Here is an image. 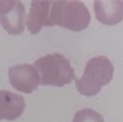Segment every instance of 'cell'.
I'll list each match as a JSON object with an SVG mask.
<instances>
[{
    "label": "cell",
    "instance_id": "cell-1",
    "mask_svg": "<svg viewBox=\"0 0 123 122\" xmlns=\"http://www.w3.org/2000/svg\"><path fill=\"white\" fill-rule=\"evenodd\" d=\"M114 65L105 56H96L87 61L85 70L76 81L78 91L85 96H95L114 77Z\"/></svg>",
    "mask_w": 123,
    "mask_h": 122
},
{
    "label": "cell",
    "instance_id": "cell-2",
    "mask_svg": "<svg viewBox=\"0 0 123 122\" xmlns=\"http://www.w3.org/2000/svg\"><path fill=\"white\" fill-rule=\"evenodd\" d=\"M34 66L39 73L40 84L43 86L62 87L76 79L69 60L59 53L40 57L35 61Z\"/></svg>",
    "mask_w": 123,
    "mask_h": 122
},
{
    "label": "cell",
    "instance_id": "cell-3",
    "mask_svg": "<svg viewBox=\"0 0 123 122\" xmlns=\"http://www.w3.org/2000/svg\"><path fill=\"white\" fill-rule=\"evenodd\" d=\"M90 12L81 1L60 0L53 1L51 7V22L71 31H82L89 26Z\"/></svg>",
    "mask_w": 123,
    "mask_h": 122
},
{
    "label": "cell",
    "instance_id": "cell-4",
    "mask_svg": "<svg viewBox=\"0 0 123 122\" xmlns=\"http://www.w3.org/2000/svg\"><path fill=\"white\" fill-rule=\"evenodd\" d=\"M8 79L12 88L23 93H32L40 85L39 73L32 64H18L8 69Z\"/></svg>",
    "mask_w": 123,
    "mask_h": 122
},
{
    "label": "cell",
    "instance_id": "cell-5",
    "mask_svg": "<svg viewBox=\"0 0 123 122\" xmlns=\"http://www.w3.org/2000/svg\"><path fill=\"white\" fill-rule=\"evenodd\" d=\"M0 23L12 35L25 29V7L21 1H0Z\"/></svg>",
    "mask_w": 123,
    "mask_h": 122
},
{
    "label": "cell",
    "instance_id": "cell-6",
    "mask_svg": "<svg viewBox=\"0 0 123 122\" xmlns=\"http://www.w3.org/2000/svg\"><path fill=\"white\" fill-rule=\"evenodd\" d=\"M53 1H32L28 16L26 20V26L31 34H36L43 27H53L51 22V7Z\"/></svg>",
    "mask_w": 123,
    "mask_h": 122
},
{
    "label": "cell",
    "instance_id": "cell-7",
    "mask_svg": "<svg viewBox=\"0 0 123 122\" xmlns=\"http://www.w3.org/2000/svg\"><path fill=\"white\" fill-rule=\"evenodd\" d=\"M95 17L97 21L107 26L119 24L123 20V1H94Z\"/></svg>",
    "mask_w": 123,
    "mask_h": 122
},
{
    "label": "cell",
    "instance_id": "cell-8",
    "mask_svg": "<svg viewBox=\"0 0 123 122\" xmlns=\"http://www.w3.org/2000/svg\"><path fill=\"white\" fill-rule=\"evenodd\" d=\"M24 97L7 90H0V120L12 121L25 110Z\"/></svg>",
    "mask_w": 123,
    "mask_h": 122
},
{
    "label": "cell",
    "instance_id": "cell-9",
    "mask_svg": "<svg viewBox=\"0 0 123 122\" xmlns=\"http://www.w3.org/2000/svg\"><path fill=\"white\" fill-rule=\"evenodd\" d=\"M73 122H105V120L104 117L95 110L83 109L74 114Z\"/></svg>",
    "mask_w": 123,
    "mask_h": 122
}]
</instances>
